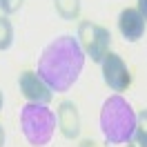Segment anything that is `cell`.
Here are the masks:
<instances>
[{
	"label": "cell",
	"instance_id": "obj_1",
	"mask_svg": "<svg viewBox=\"0 0 147 147\" xmlns=\"http://www.w3.org/2000/svg\"><path fill=\"white\" fill-rule=\"evenodd\" d=\"M85 51L74 36H60L42 49L38 60V74L54 92H67L83 71Z\"/></svg>",
	"mask_w": 147,
	"mask_h": 147
},
{
	"label": "cell",
	"instance_id": "obj_2",
	"mask_svg": "<svg viewBox=\"0 0 147 147\" xmlns=\"http://www.w3.org/2000/svg\"><path fill=\"white\" fill-rule=\"evenodd\" d=\"M136 127V111L120 94H114L102 102L100 109V131L111 145L127 143Z\"/></svg>",
	"mask_w": 147,
	"mask_h": 147
},
{
	"label": "cell",
	"instance_id": "obj_3",
	"mask_svg": "<svg viewBox=\"0 0 147 147\" xmlns=\"http://www.w3.org/2000/svg\"><path fill=\"white\" fill-rule=\"evenodd\" d=\"M56 114L47 105H36V102H27L20 109V127L22 134L29 140V145L34 147H45L56 129Z\"/></svg>",
	"mask_w": 147,
	"mask_h": 147
},
{
	"label": "cell",
	"instance_id": "obj_4",
	"mask_svg": "<svg viewBox=\"0 0 147 147\" xmlns=\"http://www.w3.org/2000/svg\"><path fill=\"white\" fill-rule=\"evenodd\" d=\"M78 45L83 47V51L87 58H92V63H102V58L107 56L111 45V34L109 29H105L102 25H96L92 20H83L78 25Z\"/></svg>",
	"mask_w": 147,
	"mask_h": 147
},
{
	"label": "cell",
	"instance_id": "obj_5",
	"mask_svg": "<svg viewBox=\"0 0 147 147\" xmlns=\"http://www.w3.org/2000/svg\"><path fill=\"white\" fill-rule=\"evenodd\" d=\"M100 69H102V80L111 92H116V94L127 92V87L131 85V74H129L125 60L118 54L107 51V56L100 63Z\"/></svg>",
	"mask_w": 147,
	"mask_h": 147
},
{
	"label": "cell",
	"instance_id": "obj_6",
	"mask_svg": "<svg viewBox=\"0 0 147 147\" xmlns=\"http://www.w3.org/2000/svg\"><path fill=\"white\" fill-rule=\"evenodd\" d=\"M20 92L27 98L29 102H36V105H49L54 98V89L42 80V76L38 71H22L18 78Z\"/></svg>",
	"mask_w": 147,
	"mask_h": 147
},
{
	"label": "cell",
	"instance_id": "obj_7",
	"mask_svg": "<svg viewBox=\"0 0 147 147\" xmlns=\"http://www.w3.org/2000/svg\"><path fill=\"white\" fill-rule=\"evenodd\" d=\"M145 25H147V20L143 18V13H140L136 7L123 9L120 16H118V29H120V34H123V38H125L127 42L140 40L143 34H145Z\"/></svg>",
	"mask_w": 147,
	"mask_h": 147
},
{
	"label": "cell",
	"instance_id": "obj_8",
	"mask_svg": "<svg viewBox=\"0 0 147 147\" xmlns=\"http://www.w3.org/2000/svg\"><path fill=\"white\" fill-rule=\"evenodd\" d=\"M56 120H58V129L65 138H78L80 134V114H78V107L76 102L71 100H63L58 105V111H56Z\"/></svg>",
	"mask_w": 147,
	"mask_h": 147
},
{
	"label": "cell",
	"instance_id": "obj_9",
	"mask_svg": "<svg viewBox=\"0 0 147 147\" xmlns=\"http://www.w3.org/2000/svg\"><path fill=\"white\" fill-rule=\"evenodd\" d=\"M127 147H147V109L136 114V127L127 140Z\"/></svg>",
	"mask_w": 147,
	"mask_h": 147
},
{
	"label": "cell",
	"instance_id": "obj_10",
	"mask_svg": "<svg viewBox=\"0 0 147 147\" xmlns=\"http://www.w3.org/2000/svg\"><path fill=\"white\" fill-rule=\"evenodd\" d=\"M54 7L63 20H76L80 13V0H54Z\"/></svg>",
	"mask_w": 147,
	"mask_h": 147
},
{
	"label": "cell",
	"instance_id": "obj_11",
	"mask_svg": "<svg viewBox=\"0 0 147 147\" xmlns=\"http://www.w3.org/2000/svg\"><path fill=\"white\" fill-rule=\"evenodd\" d=\"M11 42H13V25L9 18L0 16V51L9 49Z\"/></svg>",
	"mask_w": 147,
	"mask_h": 147
},
{
	"label": "cell",
	"instance_id": "obj_12",
	"mask_svg": "<svg viewBox=\"0 0 147 147\" xmlns=\"http://www.w3.org/2000/svg\"><path fill=\"white\" fill-rule=\"evenodd\" d=\"M22 5H25V0H0V9H2V13H7V16L20 11Z\"/></svg>",
	"mask_w": 147,
	"mask_h": 147
},
{
	"label": "cell",
	"instance_id": "obj_13",
	"mask_svg": "<svg viewBox=\"0 0 147 147\" xmlns=\"http://www.w3.org/2000/svg\"><path fill=\"white\" fill-rule=\"evenodd\" d=\"M136 9L143 13V18L147 20V0H138V5H136Z\"/></svg>",
	"mask_w": 147,
	"mask_h": 147
},
{
	"label": "cell",
	"instance_id": "obj_14",
	"mask_svg": "<svg viewBox=\"0 0 147 147\" xmlns=\"http://www.w3.org/2000/svg\"><path fill=\"white\" fill-rule=\"evenodd\" d=\"M78 147H98V145H96L94 140H83V143H80Z\"/></svg>",
	"mask_w": 147,
	"mask_h": 147
},
{
	"label": "cell",
	"instance_id": "obj_15",
	"mask_svg": "<svg viewBox=\"0 0 147 147\" xmlns=\"http://www.w3.org/2000/svg\"><path fill=\"white\" fill-rule=\"evenodd\" d=\"M0 147H5V129L0 125Z\"/></svg>",
	"mask_w": 147,
	"mask_h": 147
},
{
	"label": "cell",
	"instance_id": "obj_16",
	"mask_svg": "<svg viewBox=\"0 0 147 147\" xmlns=\"http://www.w3.org/2000/svg\"><path fill=\"white\" fill-rule=\"evenodd\" d=\"M2 102H5V98H2V92H0V109H2Z\"/></svg>",
	"mask_w": 147,
	"mask_h": 147
}]
</instances>
